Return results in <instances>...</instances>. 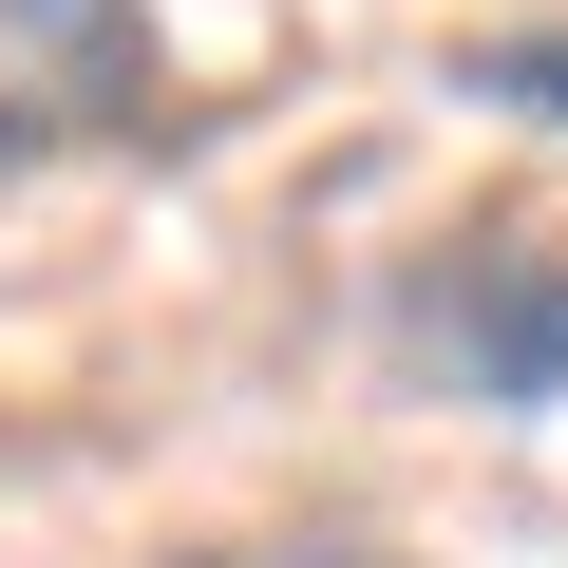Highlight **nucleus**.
<instances>
[{
	"mask_svg": "<svg viewBox=\"0 0 568 568\" xmlns=\"http://www.w3.org/2000/svg\"><path fill=\"white\" fill-rule=\"evenodd\" d=\"M379 379L455 417H549L568 398V227H455L379 284Z\"/></svg>",
	"mask_w": 568,
	"mask_h": 568,
	"instance_id": "nucleus-1",
	"label": "nucleus"
},
{
	"mask_svg": "<svg viewBox=\"0 0 568 568\" xmlns=\"http://www.w3.org/2000/svg\"><path fill=\"white\" fill-rule=\"evenodd\" d=\"M58 133H171L152 0H0V152H58Z\"/></svg>",
	"mask_w": 568,
	"mask_h": 568,
	"instance_id": "nucleus-2",
	"label": "nucleus"
},
{
	"mask_svg": "<svg viewBox=\"0 0 568 568\" xmlns=\"http://www.w3.org/2000/svg\"><path fill=\"white\" fill-rule=\"evenodd\" d=\"M436 77H455V95H493V114H530V133H568V39H530V20H511V39H455Z\"/></svg>",
	"mask_w": 568,
	"mask_h": 568,
	"instance_id": "nucleus-3",
	"label": "nucleus"
},
{
	"mask_svg": "<svg viewBox=\"0 0 568 568\" xmlns=\"http://www.w3.org/2000/svg\"><path fill=\"white\" fill-rule=\"evenodd\" d=\"M209 568H398V549H342V530H304V549H209Z\"/></svg>",
	"mask_w": 568,
	"mask_h": 568,
	"instance_id": "nucleus-4",
	"label": "nucleus"
}]
</instances>
